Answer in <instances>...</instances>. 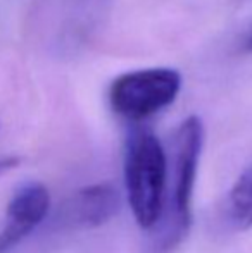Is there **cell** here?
Segmentation results:
<instances>
[{"mask_svg":"<svg viewBox=\"0 0 252 253\" xmlns=\"http://www.w3.org/2000/svg\"><path fill=\"white\" fill-rule=\"evenodd\" d=\"M228 213L239 229L252 227V162L239 174L230 190Z\"/></svg>","mask_w":252,"mask_h":253,"instance_id":"8992f818","label":"cell"},{"mask_svg":"<svg viewBox=\"0 0 252 253\" xmlns=\"http://www.w3.org/2000/svg\"><path fill=\"white\" fill-rule=\"evenodd\" d=\"M168 181V159L159 138L147 129H135L126 143L125 183L131 212L142 229L162 219Z\"/></svg>","mask_w":252,"mask_h":253,"instance_id":"6da1fadb","label":"cell"},{"mask_svg":"<svg viewBox=\"0 0 252 253\" xmlns=\"http://www.w3.org/2000/svg\"><path fill=\"white\" fill-rule=\"evenodd\" d=\"M182 76L169 67H149L125 73L112 81L109 102L118 116L128 121H144L176 100Z\"/></svg>","mask_w":252,"mask_h":253,"instance_id":"3957f363","label":"cell"},{"mask_svg":"<svg viewBox=\"0 0 252 253\" xmlns=\"http://www.w3.org/2000/svg\"><path fill=\"white\" fill-rule=\"evenodd\" d=\"M19 162H21L19 157H3V159H0V176L9 172V170L14 169V167H17Z\"/></svg>","mask_w":252,"mask_h":253,"instance_id":"52a82bcc","label":"cell"},{"mask_svg":"<svg viewBox=\"0 0 252 253\" xmlns=\"http://www.w3.org/2000/svg\"><path fill=\"white\" fill-rule=\"evenodd\" d=\"M121 207L119 191L111 183H97L85 186L74 195L71 215L81 227H101L107 224Z\"/></svg>","mask_w":252,"mask_h":253,"instance_id":"5b68a950","label":"cell"},{"mask_svg":"<svg viewBox=\"0 0 252 253\" xmlns=\"http://www.w3.org/2000/svg\"><path fill=\"white\" fill-rule=\"evenodd\" d=\"M50 210V193L38 181L24 183L14 191L0 231V253H7L45 220Z\"/></svg>","mask_w":252,"mask_h":253,"instance_id":"277c9868","label":"cell"},{"mask_svg":"<svg viewBox=\"0 0 252 253\" xmlns=\"http://www.w3.org/2000/svg\"><path fill=\"white\" fill-rule=\"evenodd\" d=\"M204 147V124L197 116H190L180 124L175 134V167H173V207L166 241L161 245L169 250L178 245L192 226V200L197 181L199 162Z\"/></svg>","mask_w":252,"mask_h":253,"instance_id":"7a4b0ae2","label":"cell"},{"mask_svg":"<svg viewBox=\"0 0 252 253\" xmlns=\"http://www.w3.org/2000/svg\"><path fill=\"white\" fill-rule=\"evenodd\" d=\"M246 50H249V52H252V31H251L249 38H247V42H246Z\"/></svg>","mask_w":252,"mask_h":253,"instance_id":"ba28073f","label":"cell"}]
</instances>
